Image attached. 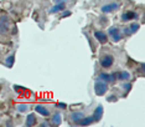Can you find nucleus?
Here are the masks:
<instances>
[{
    "instance_id": "obj_27",
    "label": "nucleus",
    "mask_w": 145,
    "mask_h": 127,
    "mask_svg": "<svg viewBox=\"0 0 145 127\" xmlns=\"http://www.w3.org/2000/svg\"><path fill=\"white\" fill-rule=\"evenodd\" d=\"M40 126H41V127H46V126H51V123H50V122H42V123H40Z\"/></svg>"
},
{
    "instance_id": "obj_2",
    "label": "nucleus",
    "mask_w": 145,
    "mask_h": 127,
    "mask_svg": "<svg viewBox=\"0 0 145 127\" xmlns=\"http://www.w3.org/2000/svg\"><path fill=\"white\" fill-rule=\"evenodd\" d=\"M108 91V83L102 81V80L97 79L94 81V93L97 96H103Z\"/></svg>"
},
{
    "instance_id": "obj_15",
    "label": "nucleus",
    "mask_w": 145,
    "mask_h": 127,
    "mask_svg": "<svg viewBox=\"0 0 145 127\" xmlns=\"http://www.w3.org/2000/svg\"><path fill=\"white\" fill-rule=\"evenodd\" d=\"M92 123H94V122H93L92 116H89V117H82L80 121L77 122V125L78 126H89V125H92Z\"/></svg>"
},
{
    "instance_id": "obj_25",
    "label": "nucleus",
    "mask_w": 145,
    "mask_h": 127,
    "mask_svg": "<svg viewBox=\"0 0 145 127\" xmlns=\"http://www.w3.org/2000/svg\"><path fill=\"white\" fill-rule=\"evenodd\" d=\"M131 32H130V30H129V28H125L124 29V35L125 36H128V35H130Z\"/></svg>"
},
{
    "instance_id": "obj_8",
    "label": "nucleus",
    "mask_w": 145,
    "mask_h": 127,
    "mask_svg": "<svg viewBox=\"0 0 145 127\" xmlns=\"http://www.w3.org/2000/svg\"><path fill=\"white\" fill-rule=\"evenodd\" d=\"M103 112H104V108L102 105H98L97 107H95L93 115H92V118H93V122H98L101 121L102 117H103Z\"/></svg>"
},
{
    "instance_id": "obj_3",
    "label": "nucleus",
    "mask_w": 145,
    "mask_h": 127,
    "mask_svg": "<svg viewBox=\"0 0 145 127\" xmlns=\"http://www.w3.org/2000/svg\"><path fill=\"white\" fill-rule=\"evenodd\" d=\"M119 8H120V1L119 0H113V1H110V3H108V4L102 6L101 11L103 13V14H110V13L117 11Z\"/></svg>"
},
{
    "instance_id": "obj_5",
    "label": "nucleus",
    "mask_w": 145,
    "mask_h": 127,
    "mask_svg": "<svg viewBox=\"0 0 145 127\" xmlns=\"http://www.w3.org/2000/svg\"><path fill=\"white\" fill-rule=\"evenodd\" d=\"M108 35L112 38L114 42H119L121 39H123V34H121L120 29L118 28V26H110L109 29H108Z\"/></svg>"
},
{
    "instance_id": "obj_4",
    "label": "nucleus",
    "mask_w": 145,
    "mask_h": 127,
    "mask_svg": "<svg viewBox=\"0 0 145 127\" xmlns=\"http://www.w3.org/2000/svg\"><path fill=\"white\" fill-rule=\"evenodd\" d=\"M98 79L102 80V81H104V82H107L108 85H114V83L118 81L117 80V72H113V73L101 72L99 75H98Z\"/></svg>"
},
{
    "instance_id": "obj_6",
    "label": "nucleus",
    "mask_w": 145,
    "mask_h": 127,
    "mask_svg": "<svg viewBox=\"0 0 145 127\" xmlns=\"http://www.w3.org/2000/svg\"><path fill=\"white\" fill-rule=\"evenodd\" d=\"M114 64V58L112 55H104L101 59V66L103 69H110Z\"/></svg>"
},
{
    "instance_id": "obj_21",
    "label": "nucleus",
    "mask_w": 145,
    "mask_h": 127,
    "mask_svg": "<svg viewBox=\"0 0 145 127\" xmlns=\"http://www.w3.org/2000/svg\"><path fill=\"white\" fill-rule=\"evenodd\" d=\"M107 101H109V102H115V101H118V97L115 95H109L107 97Z\"/></svg>"
},
{
    "instance_id": "obj_12",
    "label": "nucleus",
    "mask_w": 145,
    "mask_h": 127,
    "mask_svg": "<svg viewBox=\"0 0 145 127\" xmlns=\"http://www.w3.org/2000/svg\"><path fill=\"white\" fill-rule=\"evenodd\" d=\"M82 117H84V115H83V112L82 111H73V112H71V115H70L71 121L73 122L74 125H77V122L80 121Z\"/></svg>"
},
{
    "instance_id": "obj_24",
    "label": "nucleus",
    "mask_w": 145,
    "mask_h": 127,
    "mask_svg": "<svg viewBox=\"0 0 145 127\" xmlns=\"http://www.w3.org/2000/svg\"><path fill=\"white\" fill-rule=\"evenodd\" d=\"M55 4H67L70 0H54Z\"/></svg>"
},
{
    "instance_id": "obj_14",
    "label": "nucleus",
    "mask_w": 145,
    "mask_h": 127,
    "mask_svg": "<svg viewBox=\"0 0 145 127\" xmlns=\"http://www.w3.org/2000/svg\"><path fill=\"white\" fill-rule=\"evenodd\" d=\"M65 9H66V4H55V6H52V8L48 10V13H50V14H56V13H60Z\"/></svg>"
},
{
    "instance_id": "obj_17",
    "label": "nucleus",
    "mask_w": 145,
    "mask_h": 127,
    "mask_svg": "<svg viewBox=\"0 0 145 127\" xmlns=\"http://www.w3.org/2000/svg\"><path fill=\"white\" fill-rule=\"evenodd\" d=\"M14 62H15V54L9 55L8 58L5 59V66H6V67H12Z\"/></svg>"
},
{
    "instance_id": "obj_7",
    "label": "nucleus",
    "mask_w": 145,
    "mask_h": 127,
    "mask_svg": "<svg viewBox=\"0 0 145 127\" xmlns=\"http://www.w3.org/2000/svg\"><path fill=\"white\" fill-rule=\"evenodd\" d=\"M134 19H138V14L133 10H128V11H124L123 15H121V21L123 22H128L131 21Z\"/></svg>"
},
{
    "instance_id": "obj_23",
    "label": "nucleus",
    "mask_w": 145,
    "mask_h": 127,
    "mask_svg": "<svg viewBox=\"0 0 145 127\" xmlns=\"http://www.w3.org/2000/svg\"><path fill=\"white\" fill-rule=\"evenodd\" d=\"M56 106H57L58 108H61V110H66V108H67V105H66V103H63V102H58Z\"/></svg>"
},
{
    "instance_id": "obj_10",
    "label": "nucleus",
    "mask_w": 145,
    "mask_h": 127,
    "mask_svg": "<svg viewBox=\"0 0 145 127\" xmlns=\"http://www.w3.org/2000/svg\"><path fill=\"white\" fill-rule=\"evenodd\" d=\"M35 111L37 113H40L41 116H44V117H48L50 113H51L50 110L46 107V106H44V105H36L35 106Z\"/></svg>"
},
{
    "instance_id": "obj_1",
    "label": "nucleus",
    "mask_w": 145,
    "mask_h": 127,
    "mask_svg": "<svg viewBox=\"0 0 145 127\" xmlns=\"http://www.w3.org/2000/svg\"><path fill=\"white\" fill-rule=\"evenodd\" d=\"M10 26H11V20L8 15L3 14L0 15V34L6 35L10 31Z\"/></svg>"
},
{
    "instance_id": "obj_19",
    "label": "nucleus",
    "mask_w": 145,
    "mask_h": 127,
    "mask_svg": "<svg viewBox=\"0 0 145 127\" xmlns=\"http://www.w3.org/2000/svg\"><path fill=\"white\" fill-rule=\"evenodd\" d=\"M139 29H140V25L137 24V22H133V24H130V26H129V30L131 34H135L137 31H139Z\"/></svg>"
},
{
    "instance_id": "obj_11",
    "label": "nucleus",
    "mask_w": 145,
    "mask_h": 127,
    "mask_svg": "<svg viewBox=\"0 0 145 127\" xmlns=\"http://www.w3.org/2000/svg\"><path fill=\"white\" fill-rule=\"evenodd\" d=\"M130 77H131V75L129 71L121 70V71L117 72V80H119V81H129Z\"/></svg>"
},
{
    "instance_id": "obj_20",
    "label": "nucleus",
    "mask_w": 145,
    "mask_h": 127,
    "mask_svg": "<svg viewBox=\"0 0 145 127\" xmlns=\"http://www.w3.org/2000/svg\"><path fill=\"white\" fill-rule=\"evenodd\" d=\"M123 89L125 90V92H129L130 90H131V83L130 82H125L124 85H123Z\"/></svg>"
},
{
    "instance_id": "obj_22",
    "label": "nucleus",
    "mask_w": 145,
    "mask_h": 127,
    "mask_svg": "<svg viewBox=\"0 0 145 127\" xmlns=\"http://www.w3.org/2000/svg\"><path fill=\"white\" fill-rule=\"evenodd\" d=\"M62 15H61V18H67V16H71L72 13L70 11V10H62Z\"/></svg>"
},
{
    "instance_id": "obj_16",
    "label": "nucleus",
    "mask_w": 145,
    "mask_h": 127,
    "mask_svg": "<svg viewBox=\"0 0 145 127\" xmlns=\"http://www.w3.org/2000/svg\"><path fill=\"white\" fill-rule=\"evenodd\" d=\"M52 125H55V126H60L61 123H62V117H61V115H60V112H55L54 113V116H52Z\"/></svg>"
},
{
    "instance_id": "obj_18",
    "label": "nucleus",
    "mask_w": 145,
    "mask_h": 127,
    "mask_svg": "<svg viewBox=\"0 0 145 127\" xmlns=\"http://www.w3.org/2000/svg\"><path fill=\"white\" fill-rule=\"evenodd\" d=\"M16 110L20 113H26L30 110V107H29V105H26V103H19V105L16 106Z\"/></svg>"
},
{
    "instance_id": "obj_13",
    "label": "nucleus",
    "mask_w": 145,
    "mask_h": 127,
    "mask_svg": "<svg viewBox=\"0 0 145 127\" xmlns=\"http://www.w3.org/2000/svg\"><path fill=\"white\" fill-rule=\"evenodd\" d=\"M36 123H37V118H36L35 113H30V115H27L25 125H26V126H35Z\"/></svg>"
},
{
    "instance_id": "obj_9",
    "label": "nucleus",
    "mask_w": 145,
    "mask_h": 127,
    "mask_svg": "<svg viewBox=\"0 0 145 127\" xmlns=\"http://www.w3.org/2000/svg\"><path fill=\"white\" fill-rule=\"evenodd\" d=\"M94 38H95V40H97L99 44H102V45H104L105 42L108 41V35L105 34L104 31H94Z\"/></svg>"
},
{
    "instance_id": "obj_26",
    "label": "nucleus",
    "mask_w": 145,
    "mask_h": 127,
    "mask_svg": "<svg viewBox=\"0 0 145 127\" xmlns=\"http://www.w3.org/2000/svg\"><path fill=\"white\" fill-rule=\"evenodd\" d=\"M14 90H16V92H20V90H25L24 87H20V86H18V85H15L14 86Z\"/></svg>"
}]
</instances>
